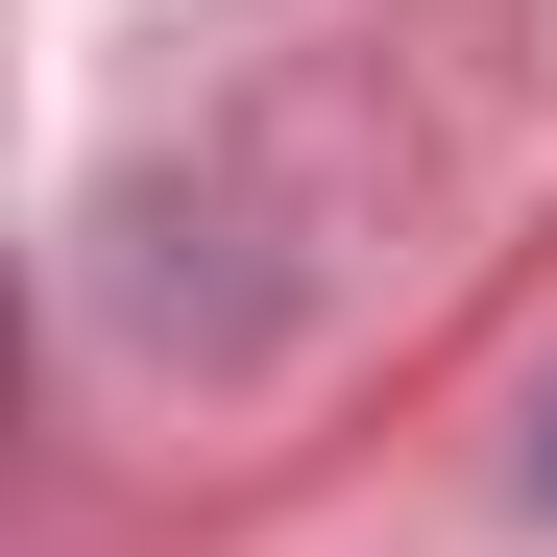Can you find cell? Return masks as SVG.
Returning <instances> with one entry per match:
<instances>
[{"mask_svg": "<svg viewBox=\"0 0 557 557\" xmlns=\"http://www.w3.org/2000/svg\"><path fill=\"white\" fill-rule=\"evenodd\" d=\"M533 509H557V436H533Z\"/></svg>", "mask_w": 557, "mask_h": 557, "instance_id": "cell-1", "label": "cell"}]
</instances>
